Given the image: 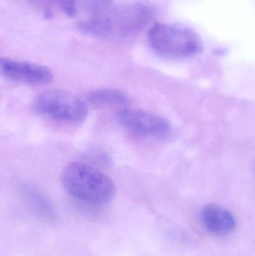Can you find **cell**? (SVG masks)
<instances>
[{"label": "cell", "mask_w": 255, "mask_h": 256, "mask_svg": "<svg viewBox=\"0 0 255 256\" xmlns=\"http://www.w3.org/2000/svg\"><path fill=\"white\" fill-rule=\"evenodd\" d=\"M152 10L141 3H130L110 7L103 13L106 37L130 36L139 32L152 18Z\"/></svg>", "instance_id": "277c9868"}, {"label": "cell", "mask_w": 255, "mask_h": 256, "mask_svg": "<svg viewBox=\"0 0 255 256\" xmlns=\"http://www.w3.org/2000/svg\"><path fill=\"white\" fill-rule=\"evenodd\" d=\"M40 115L70 122H82L88 117L86 104L70 92L52 90L39 94L33 103Z\"/></svg>", "instance_id": "3957f363"}, {"label": "cell", "mask_w": 255, "mask_h": 256, "mask_svg": "<svg viewBox=\"0 0 255 256\" xmlns=\"http://www.w3.org/2000/svg\"><path fill=\"white\" fill-rule=\"evenodd\" d=\"M118 118L123 127L145 136L160 138L172 131L166 118L144 110L124 108L118 112Z\"/></svg>", "instance_id": "5b68a950"}, {"label": "cell", "mask_w": 255, "mask_h": 256, "mask_svg": "<svg viewBox=\"0 0 255 256\" xmlns=\"http://www.w3.org/2000/svg\"><path fill=\"white\" fill-rule=\"evenodd\" d=\"M61 180L64 190L73 198L91 204L109 202L115 194L112 179L85 162H69L63 168Z\"/></svg>", "instance_id": "6da1fadb"}, {"label": "cell", "mask_w": 255, "mask_h": 256, "mask_svg": "<svg viewBox=\"0 0 255 256\" xmlns=\"http://www.w3.org/2000/svg\"><path fill=\"white\" fill-rule=\"evenodd\" d=\"M32 4L43 10L48 16L50 15L51 9L58 6L69 16H76V7L73 0H30Z\"/></svg>", "instance_id": "8fae6325"}, {"label": "cell", "mask_w": 255, "mask_h": 256, "mask_svg": "<svg viewBox=\"0 0 255 256\" xmlns=\"http://www.w3.org/2000/svg\"><path fill=\"white\" fill-rule=\"evenodd\" d=\"M76 15L81 13L82 18H88L104 12L112 6L113 0H73Z\"/></svg>", "instance_id": "30bf717a"}, {"label": "cell", "mask_w": 255, "mask_h": 256, "mask_svg": "<svg viewBox=\"0 0 255 256\" xmlns=\"http://www.w3.org/2000/svg\"><path fill=\"white\" fill-rule=\"evenodd\" d=\"M201 218L207 231L214 236H229L236 228V220L233 214L220 204L211 203L204 206Z\"/></svg>", "instance_id": "52a82bcc"}, {"label": "cell", "mask_w": 255, "mask_h": 256, "mask_svg": "<svg viewBox=\"0 0 255 256\" xmlns=\"http://www.w3.org/2000/svg\"><path fill=\"white\" fill-rule=\"evenodd\" d=\"M148 40L156 54L170 60L191 58L203 50L197 32L180 24L156 22L148 30Z\"/></svg>", "instance_id": "7a4b0ae2"}, {"label": "cell", "mask_w": 255, "mask_h": 256, "mask_svg": "<svg viewBox=\"0 0 255 256\" xmlns=\"http://www.w3.org/2000/svg\"><path fill=\"white\" fill-rule=\"evenodd\" d=\"M22 194L31 210L45 220H55L53 207L48 198L38 190L31 186H24Z\"/></svg>", "instance_id": "ba28073f"}, {"label": "cell", "mask_w": 255, "mask_h": 256, "mask_svg": "<svg viewBox=\"0 0 255 256\" xmlns=\"http://www.w3.org/2000/svg\"><path fill=\"white\" fill-rule=\"evenodd\" d=\"M0 76L31 85L48 84L53 79V74L46 66L4 57H0Z\"/></svg>", "instance_id": "8992f818"}, {"label": "cell", "mask_w": 255, "mask_h": 256, "mask_svg": "<svg viewBox=\"0 0 255 256\" xmlns=\"http://www.w3.org/2000/svg\"><path fill=\"white\" fill-rule=\"evenodd\" d=\"M87 100L97 106H118L126 104L128 102V98L124 93L110 88L90 92L87 94Z\"/></svg>", "instance_id": "9c48e42d"}]
</instances>
